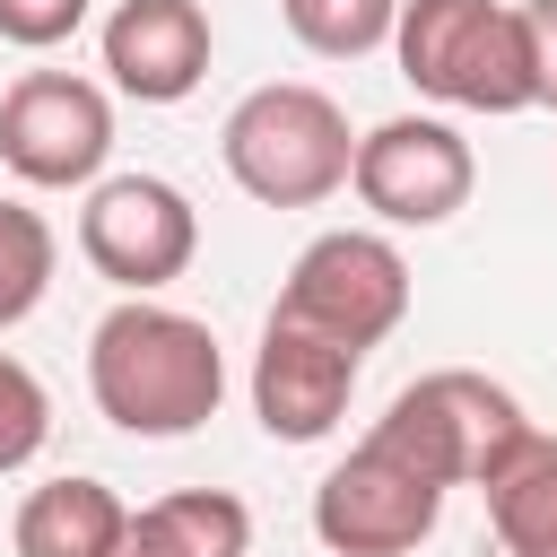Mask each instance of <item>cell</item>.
<instances>
[{
    "label": "cell",
    "instance_id": "obj_12",
    "mask_svg": "<svg viewBox=\"0 0 557 557\" xmlns=\"http://www.w3.org/2000/svg\"><path fill=\"white\" fill-rule=\"evenodd\" d=\"M113 557H252V513L226 487H174L131 513Z\"/></svg>",
    "mask_w": 557,
    "mask_h": 557
},
{
    "label": "cell",
    "instance_id": "obj_17",
    "mask_svg": "<svg viewBox=\"0 0 557 557\" xmlns=\"http://www.w3.org/2000/svg\"><path fill=\"white\" fill-rule=\"evenodd\" d=\"M44 444H52V400H44L35 366H17L0 348V470H26Z\"/></svg>",
    "mask_w": 557,
    "mask_h": 557
},
{
    "label": "cell",
    "instance_id": "obj_4",
    "mask_svg": "<svg viewBox=\"0 0 557 557\" xmlns=\"http://www.w3.org/2000/svg\"><path fill=\"white\" fill-rule=\"evenodd\" d=\"M522 426L531 418H522V400L505 383H487L470 366H444V374H418L409 392H392V409L374 418L366 444H383L392 461H409L435 487H479L513 453Z\"/></svg>",
    "mask_w": 557,
    "mask_h": 557
},
{
    "label": "cell",
    "instance_id": "obj_15",
    "mask_svg": "<svg viewBox=\"0 0 557 557\" xmlns=\"http://www.w3.org/2000/svg\"><path fill=\"white\" fill-rule=\"evenodd\" d=\"M278 17H287V35H296L305 52H322V61H366V52L392 44L400 0H278Z\"/></svg>",
    "mask_w": 557,
    "mask_h": 557
},
{
    "label": "cell",
    "instance_id": "obj_18",
    "mask_svg": "<svg viewBox=\"0 0 557 557\" xmlns=\"http://www.w3.org/2000/svg\"><path fill=\"white\" fill-rule=\"evenodd\" d=\"M87 26V0H0V44H26V52H52Z\"/></svg>",
    "mask_w": 557,
    "mask_h": 557
},
{
    "label": "cell",
    "instance_id": "obj_11",
    "mask_svg": "<svg viewBox=\"0 0 557 557\" xmlns=\"http://www.w3.org/2000/svg\"><path fill=\"white\" fill-rule=\"evenodd\" d=\"M104 70L139 104H183L209 78V9L200 0H122L104 17Z\"/></svg>",
    "mask_w": 557,
    "mask_h": 557
},
{
    "label": "cell",
    "instance_id": "obj_5",
    "mask_svg": "<svg viewBox=\"0 0 557 557\" xmlns=\"http://www.w3.org/2000/svg\"><path fill=\"white\" fill-rule=\"evenodd\" d=\"M270 313H287V322H305V331H331L339 348L366 357V348L392 339L400 313H409V261H400L383 235H366V226L313 235V244L296 252V270H287V287H278Z\"/></svg>",
    "mask_w": 557,
    "mask_h": 557
},
{
    "label": "cell",
    "instance_id": "obj_13",
    "mask_svg": "<svg viewBox=\"0 0 557 557\" xmlns=\"http://www.w3.org/2000/svg\"><path fill=\"white\" fill-rule=\"evenodd\" d=\"M131 531V505L104 479H52L17 505V557H113Z\"/></svg>",
    "mask_w": 557,
    "mask_h": 557
},
{
    "label": "cell",
    "instance_id": "obj_3",
    "mask_svg": "<svg viewBox=\"0 0 557 557\" xmlns=\"http://www.w3.org/2000/svg\"><path fill=\"white\" fill-rule=\"evenodd\" d=\"M218 157H226V174H235L261 209H313V200H331V191L348 183L357 139H348V113H339L322 87L278 78V87H252V96L226 113Z\"/></svg>",
    "mask_w": 557,
    "mask_h": 557
},
{
    "label": "cell",
    "instance_id": "obj_19",
    "mask_svg": "<svg viewBox=\"0 0 557 557\" xmlns=\"http://www.w3.org/2000/svg\"><path fill=\"white\" fill-rule=\"evenodd\" d=\"M522 44H531V87L557 104V0H522Z\"/></svg>",
    "mask_w": 557,
    "mask_h": 557
},
{
    "label": "cell",
    "instance_id": "obj_14",
    "mask_svg": "<svg viewBox=\"0 0 557 557\" xmlns=\"http://www.w3.org/2000/svg\"><path fill=\"white\" fill-rule=\"evenodd\" d=\"M487 496V522L505 540V557H557V435L522 426L513 453L479 479Z\"/></svg>",
    "mask_w": 557,
    "mask_h": 557
},
{
    "label": "cell",
    "instance_id": "obj_9",
    "mask_svg": "<svg viewBox=\"0 0 557 557\" xmlns=\"http://www.w3.org/2000/svg\"><path fill=\"white\" fill-rule=\"evenodd\" d=\"M444 513V487L392 461L383 444H357L322 487H313V531L331 557H409Z\"/></svg>",
    "mask_w": 557,
    "mask_h": 557
},
{
    "label": "cell",
    "instance_id": "obj_7",
    "mask_svg": "<svg viewBox=\"0 0 557 557\" xmlns=\"http://www.w3.org/2000/svg\"><path fill=\"white\" fill-rule=\"evenodd\" d=\"M113 148V104L104 87L70 78V70H26L9 96H0V165L35 191H70V183H96Z\"/></svg>",
    "mask_w": 557,
    "mask_h": 557
},
{
    "label": "cell",
    "instance_id": "obj_2",
    "mask_svg": "<svg viewBox=\"0 0 557 557\" xmlns=\"http://www.w3.org/2000/svg\"><path fill=\"white\" fill-rule=\"evenodd\" d=\"M400 78L435 104L461 113H531V44H522V9L505 0H400L392 26Z\"/></svg>",
    "mask_w": 557,
    "mask_h": 557
},
{
    "label": "cell",
    "instance_id": "obj_1",
    "mask_svg": "<svg viewBox=\"0 0 557 557\" xmlns=\"http://www.w3.org/2000/svg\"><path fill=\"white\" fill-rule=\"evenodd\" d=\"M87 392L122 435H191L226 400V357L218 331L174 313V305H113L87 339Z\"/></svg>",
    "mask_w": 557,
    "mask_h": 557
},
{
    "label": "cell",
    "instance_id": "obj_8",
    "mask_svg": "<svg viewBox=\"0 0 557 557\" xmlns=\"http://www.w3.org/2000/svg\"><path fill=\"white\" fill-rule=\"evenodd\" d=\"M357 200L383 218V226H444L453 209H470V139L435 113H400V122H374L357 139V165H348Z\"/></svg>",
    "mask_w": 557,
    "mask_h": 557
},
{
    "label": "cell",
    "instance_id": "obj_16",
    "mask_svg": "<svg viewBox=\"0 0 557 557\" xmlns=\"http://www.w3.org/2000/svg\"><path fill=\"white\" fill-rule=\"evenodd\" d=\"M52 226L26 209V200H0V331L9 322H26L35 305H44V287H52Z\"/></svg>",
    "mask_w": 557,
    "mask_h": 557
},
{
    "label": "cell",
    "instance_id": "obj_6",
    "mask_svg": "<svg viewBox=\"0 0 557 557\" xmlns=\"http://www.w3.org/2000/svg\"><path fill=\"white\" fill-rule=\"evenodd\" d=\"M78 252L96 261V278L148 296V287H165V278L191 270V252H200V209H191L165 174H113V183H96L87 209H78Z\"/></svg>",
    "mask_w": 557,
    "mask_h": 557
},
{
    "label": "cell",
    "instance_id": "obj_10",
    "mask_svg": "<svg viewBox=\"0 0 557 557\" xmlns=\"http://www.w3.org/2000/svg\"><path fill=\"white\" fill-rule=\"evenodd\" d=\"M348 392H357V348H339L331 331H305L287 313L261 322V348H252V418L278 444H322L339 426Z\"/></svg>",
    "mask_w": 557,
    "mask_h": 557
}]
</instances>
